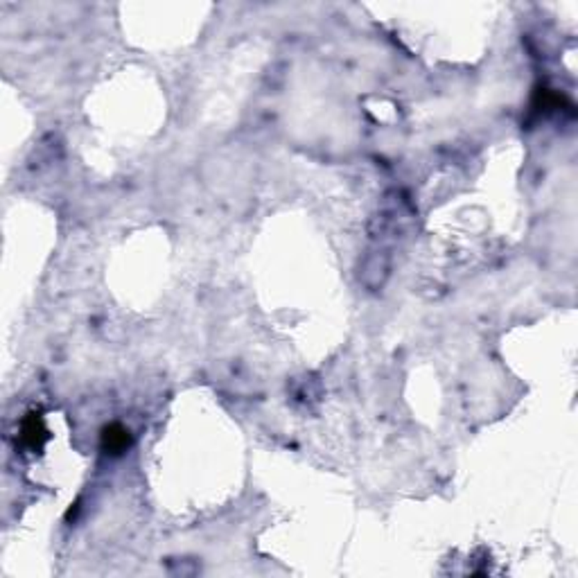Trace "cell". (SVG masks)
I'll use <instances>...</instances> for the list:
<instances>
[{"instance_id": "obj_1", "label": "cell", "mask_w": 578, "mask_h": 578, "mask_svg": "<svg viewBox=\"0 0 578 578\" xmlns=\"http://www.w3.org/2000/svg\"><path fill=\"white\" fill-rule=\"evenodd\" d=\"M102 447L111 454H120L129 447V432L122 424H109L102 432Z\"/></svg>"}, {"instance_id": "obj_2", "label": "cell", "mask_w": 578, "mask_h": 578, "mask_svg": "<svg viewBox=\"0 0 578 578\" xmlns=\"http://www.w3.org/2000/svg\"><path fill=\"white\" fill-rule=\"evenodd\" d=\"M43 439H45V427L41 422V416L30 414L28 420L23 422V441H25L30 447H39Z\"/></svg>"}]
</instances>
